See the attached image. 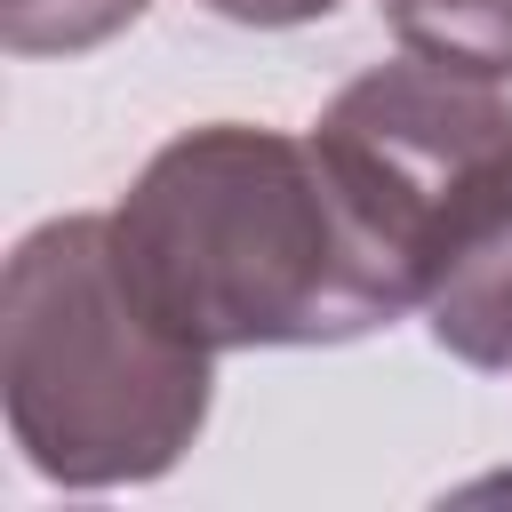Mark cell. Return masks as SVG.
Listing matches in <instances>:
<instances>
[{
    "instance_id": "obj_1",
    "label": "cell",
    "mask_w": 512,
    "mask_h": 512,
    "mask_svg": "<svg viewBox=\"0 0 512 512\" xmlns=\"http://www.w3.org/2000/svg\"><path fill=\"white\" fill-rule=\"evenodd\" d=\"M136 288L208 352L352 344L416 304V272L384 248L312 136L184 128L112 208Z\"/></svg>"
},
{
    "instance_id": "obj_2",
    "label": "cell",
    "mask_w": 512,
    "mask_h": 512,
    "mask_svg": "<svg viewBox=\"0 0 512 512\" xmlns=\"http://www.w3.org/2000/svg\"><path fill=\"white\" fill-rule=\"evenodd\" d=\"M8 432L40 480H160L208 424L216 352L160 320L112 216H56L16 240L0 280Z\"/></svg>"
},
{
    "instance_id": "obj_3",
    "label": "cell",
    "mask_w": 512,
    "mask_h": 512,
    "mask_svg": "<svg viewBox=\"0 0 512 512\" xmlns=\"http://www.w3.org/2000/svg\"><path fill=\"white\" fill-rule=\"evenodd\" d=\"M312 144L336 168V184L360 200V216L384 232V248L416 272V304H424L440 232L512 160V104L480 72L400 56L336 88Z\"/></svg>"
},
{
    "instance_id": "obj_4",
    "label": "cell",
    "mask_w": 512,
    "mask_h": 512,
    "mask_svg": "<svg viewBox=\"0 0 512 512\" xmlns=\"http://www.w3.org/2000/svg\"><path fill=\"white\" fill-rule=\"evenodd\" d=\"M432 344L464 368H512V160L456 208L424 272Z\"/></svg>"
},
{
    "instance_id": "obj_5",
    "label": "cell",
    "mask_w": 512,
    "mask_h": 512,
    "mask_svg": "<svg viewBox=\"0 0 512 512\" xmlns=\"http://www.w3.org/2000/svg\"><path fill=\"white\" fill-rule=\"evenodd\" d=\"M408 56L512 80V0H376Z\"/></svg>"
},
{
    "instance_id": "obj_6",
    "label": "cell",
    "mask_w": 512,
    "mask_h": 512,
    "mask_svg": "<svg viewBox=\"0 0 512 512\" xmlns=\"http://www.w3.org/2000/svg\"><path fill=\"white\" fill-rule=\"evenodd\" d=\"M144 0H0V40L16 56H72L136 24Z\"/></svg>"
},
{
    "instance_id": "obj_7",
    "label": "cell",
    "mask_w": 512,
    "mask_h": 512,
    "mask_svg": "<svg viewBox=\"0 0 512 512\" xmlns=\"http://www.w3.org/2000/svg\"><path fill=\"white\" fill-rule=\"evenodd\" d=\"M216 16H232V24H264V32H280V24H312V16H328L336 0H208Z\"/></svg>"
}]
</instances>
